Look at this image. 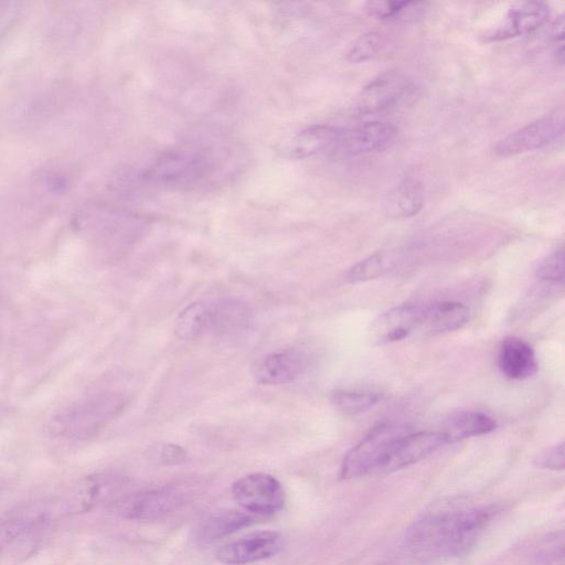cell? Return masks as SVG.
<instances>
[{"instance_id":"cell-1","label":"cell","mask_w":565,"mask_h":565,"mask_svg":"<svg viewBox=\"0 0 565 565\" xmlns=\"http://www.w3.org/2000/svg\"><path fill=\"white\" fill-rule=\"evenodd\" d=\"M499 510L494 505L444 503L423 513L405 537L408 552L422 563H436L468 553Z\"/></svg>"},{"instance_id":"cell-2","label":"cell","mask_w":565,"mask_h":565,"mask_svg":"<svg viewBox=\"0 0 565 565\" xmlns=\"http://www.w3.org/2000/svg\"><path fill=\"white\" fill-rule=\"evenodd\" d=\"M409 430L406 425L396 423H383L374 427L345 454L340 477L353 479L380 472L395 443Z\"/></svg>"},{"instance_id":"cell-3","label":"cell","mask_w":565,"mask_h":565,"mask_svg":"<svg viewBox=\"0 0 565 565\" xmlns=\"http://www.w3.org/2000/svg\"><path fill=\"white\" fill-rule=\"evenodd\" d=\"M118 411L114 397L98 396L74 404L56 414L50 424L53 436L84 440L94 436Z\"/></svg>"},{"instance_id":"cell-4","label":"cell","mask_w":565,"mask_h":565,"mask_svg":"<svg viewBox=\"0 0 565 565\" xmlns=\"http://www.w3.org/2000/svg\"><path fill=\"white\" fill-rule=\"evenodd\" d=\"M62 514L56 500H38L20 504L0 514V555L19 542L40 535Z\"/></svg>"},{"instance_id":"cell-5","label":"cell","mask_w":565,"mask_h":565,"mask_svg":"<svg viewBox=\"0 0 565 565\" xmlns=\"http://www.w3.org/2000/svg\"><path fill=\"white\" fill-rule=\"evenodd\" d=\"M564 118V107L559 106L499 139L493 150L498 156L510 157L544 148L562 138Z\"/></svg>"},{"instance_id":"cell-6","label":"cell","mask_w":565,"mask_h":565,"mask_svg":"<svg viewBox=\"0 0 565 565\" xmlns=\"http://www.w3.org/2000/svg\"><path fill=\"white\" fill-rule=\"evenodd\" d=\"M415 92V83L406 75L395 71L385 72L362 88L356 108L362 115L388 113L411 100Z\"/></svg>"},{"instance_id":"cell-7","label":"cell","mask_w":565,"mask_h":565,"mask_svg":"<svg viewBox=\"0 0 565 565\" xmlns=\"http://www.w3.org/2000/svg\"><path fill=\"white\" fill-rule=\"evenodd\" d=\"M232 494L244 510L258 516L279 512L286 501L281 483L271 475L254 472L232 484Z\"/></svg>"},{"instance_id":"cell-8","label":"cell","mask_w":565,"mask_h":565,"mask_svg":"<svg viewBox=\"0 0 565 565\" xmlns=\"http://www.w3.org/2000/svg\"><path fill=\"white\" fill-rule=\"evenodd\" d=\"M184 494L173 488H160L119 495L110 504V510L127 520H156L178 509Z\"/></svg>"},{"instance_id":"cell-9","label":"cell","mask_w":565,"mask_h":565,"mask_svg":"<svg viewBox=\"0 0 565 565\" xmlns=\"http://www.w3.org/2000/svg\"><path fill=\"white\" fill-rule=\"evenodd\" d=\"M122 480L110 473H93L79 479L60 501L63 514H82L102 504H110L119 495Z\"/></svg>"},{"instance_id":"cell-10","label":"cell","mask_w":565,"mask_h":565,"mask_svg":"<svg viewBox=\"0 0 565 565\" xmlns=\"http://www.w3.org/2000/svg\"><path fill=\"white\" fill-rule=\"evenodd\" d=\"M284 537L276 531H255L221 545L215 552L216 559L224 565H245L278 554Z\"/></svg>"},{"instance_id":"cell-11","label":"cell","mask_w":565,"mask_h":565,"mask_svg":"<svg viewBox=\"0 0 565 565\" xmlns=\"http://www.w3.org/2000/svg\"><path fill=\"white\" fill-rule=\"evenodd\" d=\"M426 302H407L380 315L372 323L370 339L382 345L420 334Z\"/></svg>"},{"instance_id":"cell-12","label":"cell","mask_w":565,"mask_h":565,"mask_svg":"<svg viewBox=\"0 0 565 565\" xmlns=\"http://www.w3.org/2000/svg\"><path fill=\"white\" fill-rule=\"evenodd\" d=\"M397 129L390 122L371 120L352 128L341 129L332 152L344 157H356L377 152L390 147Z\"/></svg>"},{"instance_id":"cell-13","label":"cell","mask_w":565,"mask_h":565,"mask_svg":"<svg viewBox=\"0 0 565 565\" xmlns=\"http://www.w3.org/2000/svg\"><path fill=\"white\" fill-rule=\"evenodd\" d=\"M550 18V7L542 1L515 2L502 22L483 35L487 42L502 41L536 31Z\"/></svg>"},{"instance_id":"cell-14","label":"cell","mask_w":565,"mask_h":565,"mask_svg":"<svg viewBox=\"0 0 565 565\" xmlns=\"http://www.w3.org/2000/svg\"><path fill=\"white\" fill-rule=\"evenodd\" d=\"M446 444L448 441L441 430L415 433L409 430L395 443L380 472L387 473L406 468L426 458Z\"/></svg>"},{"instance_id":"cell-15","label":"cell","mask_w":565,"mask_h":565,"mask_svg":"<svg viewBox=\"0 0 565 565\" xmlns=\"http://www.w3.org/2000/svg\"><path fill=\"white\" fill-rule=\"evenodd\" d=\"M306 365L307 358L301 351L282 350L259 359L253 367V376L260 384H286L296 380Z\"/></svg>"},{"instance_id":"cell-16","label":"cell","mask_w":565,"mask_h":565,"mask_svg":"<svg viewBox=\"0 0 565 565\" xmlns=\"http://www.w3.org/2000/svg\"><path fill=\"white\" fill-rule=\"evenodd\" d=\"M426 190L416 178H405L388 190L383 200V211L394 220L415 216L425 205Z\"/></svg>"},{"instance_id":"cell-17","label":"cell","mask_w":565,"mask_h":565,"mask_svg":"<svg viewBox=\"0 0 565 565\" xmlns=\"http://www.w3.org/2000/svg\"><path fill=\"white\" fill-rule=\"evenodd\" d=\"M498 365L502 374L511 380L527 379L537 370L533 348L515 337L502 340L498 352Z\"/></svg>"},{"instance_id":"cell-18","label":"cell","mask_w":565,"mask_h":565,"mask_svg":"<svg viewBox=\"0 0 565 565\" xmlns=\"http://www.w3.org/2000/svg\"><path fill=\"white\" fill-rule=\"evenodd\" d=\"M469 309L458 301H433L425 306L420 334H439L462 328Z\"/></svg>"},{"instance_id":"cell-19","label":"cell","mask_w":565,"mask_h":565,"mask_svg":"<svg viewBox=\"0 0 565 565\" xmlns=\"http://www.w3.org/2000/svg\"><path fill=\"white\" fill-rule=\"evenodd\" d=\"M259 520L258 515L244 510H223L211 514L196 531V541L211 544L216 540L247 527Z\"/></svg>"},{"instance_id":"cell-20","label":"cell","mask_w":565,"mask_h":565,"mask_svg":"<svg viewBox=\"0 0 565 565\" xmlns=\"http://www.w3.org/2000/svg\"><path fill=\"white\" fill-rule=\"evenodd\" d=\"M205 170L203 159L195 156H175L162 159L149 171V178L167 183H191Z\"/></svg>"},{"instance_id":"cell-21","label":"cell","mask_w":565,"mask_h":565,"mask_svg":"<svg viewBox=\"0 0 565 565\" xmlns=\"http://www.w3.org/2000/svg\"><path fill=\"white\" fill-rule=\"evenodd\" d=\"M497 428V422L481 412L462 411L455 413L445 424V434L448 444L466 438L484 435Z\"/></svg>"},{"instance_id":"cell-22","label":"cell","mask_w":565,"mask_h":565,"mask_svg":"<svg viewBox=\"0 0 565 565\" xmlns=\"http://www.w3.org/2000/svg\"><path fill=\"white\" fill-rule=\"evenodd\" d=\"M210 328V306L194 302L184 308L174 323V333L180 339L190 340Z\"/></svg>"},{"instance_id":"cell-23","label":"cell","mask_w":565,"mask_h":565,"mask_svg":"<svg viewBox=\"0 0 565 565\" xmlns=\"http://www.w3.org/2000/svg\"><path fill=\"white\" fill-rule=\"evenodd\" d=\"M340 132L341 128L339 127L328 125L313 126L301 134L298 151L302 156L332 151Z\"/></svg>"},{"instance_id":"cell-24","label":"cell","mask_w":565,"mask_h":565,"mask_svg":"<svg viewBox=\"0 0 565 565\" xmlns=\"http://www.w3.org/2000/svg\"><path fill=\"white\" fill-rule=\"evenodd\" d=\"M248 318L246 307L236 300H224L210 307V328L228 331L243 327Z\"/></svg>"},{"instance_id":"cell-25","label":"cell","mask_w":565,"mask_h":565,"mask_svg":"<svg viewBox=\"0 0 565 565\" xmlns=\"http://www.w3.org/2000/svg\"><path fill=\"white\" fill-rule=\"evenodd\" d=\"M380 398L377 393L358 390H334L331 393V402L334 407L347 415L366 412L377 404Z\"/></svg>"},{"instance_id":"cell-26","label":"cell","mask_w":565,"mask_h":565,"mask_svg":"<svg viewBox=\"0 0 565 565\" xmlns=\"http://www.w3.org/2000/svg\"><path fill=\"white\" fill-rule=\"evenodd\" d=\"M395 258L388 253L373 254L355 265L347 275L350 282H361L383 276L394 266Z\"/></svg>"},{"instance_id":"cell-27","label":"cell","mask_w":565,"mask_h":565,"mask_svg":"<svg viewBox=\"0 0 565 565\" xmlns=\"http://www.w3.org/2000/svg\"><path fill=\"white\" fill-rule=\"evenodd\" d=\"M386 44L387 39L380 31L363 33L350 46L347 58L352 63L366 62L379 55Z\"/></svg>"},{"instance_id":"cell-28","label":"cell","mask_w":565,"mask_h":565,"mask_svg":"<svg viewBox=\"0 0 565 565\" xmlns=\"http://www.w3.org/2000/svg\"><path fill=\"white\" fill-rule=\"evenodd\" d=\"M425 6L424 2L417 1H388L377 0L367 1L365 3V11L376 19L385 21H394L404 18L413 11H417L420 7Z\"/></svg>"},{"instance_id":"cell-29","label":"cell","mask_w":565,"mask_h":565,"mask_svg":"<svg viewBox=\"0 0 565 565\" xmlns=\"http://www.w3.org/2000/svg\"><path fill=\"white\" fill-rule=\"evenodd\" d=\"M536 275L541 279L562 281L564 279V252L558 249L546 256L537 266Z\"/></svg>"},{"instance_id":"cell-30","label":"cell","mask_w":565,"mask_h":565,"mask_svg":"<svg viewBox=\"0 0 565 565\" xmlns=\"http://www.w3.org/2000/svg\"><path fill=\"white\" fill-rule=\"evenodd\" d=\"M535 465L544 469L563 470L564 443H559L541 452L535 459Z\"/></svg>"},{"instance_id":"cell-31","label":"cell","mask_w":565,"mask_h":565,"mask_svg":"<svg viewBox=\"0 0 565 565\" xmlns=\"http://www.w3.org/2000/svg\"><path fill=\"white\" fill-rule=\"evenodd\" d=\"M551 42L554 58L561 65L564 61V18L557 17L552 25Z\"/></svg>"},{"instance_id":"cell-32","label":"cell","mask_w":565,"mask_h":565,"mask_svg":"<svg viewBox=\"0 0 565 565\" xmlns=\"http://www.w3.org/2000/svg\"><path fill=\"white\" fill-rule=\"evenodd\" d=\"M186 452L178 445L166 444L158 449V459L166 465H175L184 461Z\"/></svg>"}]
</instances>
